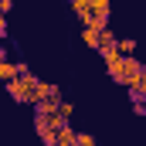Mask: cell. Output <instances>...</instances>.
<instances>
[{
  "label": "cell",
  "instance_id": "obj_3",
  "mask_svg": "<svg viewBox=\"0 0 146 146\" xmlns=\"http://www.w3.org/2000/svg\"><path fill=\"white\" fill-rule=\"evenodd\" d=\"M34 85H37V75H17L10 85H7V92H10V99L14 102H24V106H31V95H34Z\"/></svg>",
  "mask_w": 146,
  "mask_h": 146
},
{
  "label": "cell",
  "instance_id": "obj_12",
  "mask_svg": "<svg viewBox=\"0 0 146 146\" xmlns=\"http://www.w3.org/2000/svg\"><path fill=\"white\" fill-rule=\"evenodd\" d=\"M72 112H75V106H72V102H65V106H61V119L72 122Z\"/></svg>",
  "mask_w": 146,
  "mask_h": 146
},
{
  "label": "cell",
  "instance_id": "obj_6",
  "mask_svg": "<svg viewBox=\"0 0 146 146\" xmlns=\"http://www.w3.org/2000/svg\"><path fill=\"white\" fill-rule=\"evenodd\" d=\"M61 106H65V99H61V95H54V99L41 102V106L34 109V115H61Z\"/></svg>",
  "mask_w": 146,
  "mask_h": 146
},
{
  "label": "cell",
  "instance_id": "obj_11",
  "mask_svg": "<svg viewBox=\"0 0 146 146\" xmlns=\"http://www.w3.org/2000/svg\"><path fill=\"white\" fill-rule=\"evenodd\" d=\"M75 146H95V136H92V133H78Z\"/></svg>",
  "mask_w": 146,
  "mask_h": 146
},
{
  "label": "cell",
  "instance_id": "obj_7",
  "mask_svg": "<svg viewBox=\"0 0 146 146\" xmlns=\"http://www.w3.org/2000/svg\"><path fill=\"white\" fill-rule=\"evenodd\" d=\"M75 139H78V129H75L72 122H65L61 133H58V143H54V146H75Z\"/></svg>",
  "mask_w": 146,
  "mask_h": 146
},
{
  "label": "cell",
  "instance_id": "obj_1",
  "mask_svg": "<svg viewBox=\"0 0 146 146\" xmlns=\"http://www.w3.org/2000/svg\"><path fill=\"white\" fill-rule=\"evenodd\" d=\"M72 10L82 17V27H95V31L109 27V0H75Z\"/></svg>",
  "mask_w": 146,
  "mask_h": 146
},
{
  "label": "cell",
  "instance_id": "obj_10",
  "mask_svg": "<svg viewBox=\"0 0 146 146\" xmlns=\"http://www.w3.org/2000/svg\"><path fill=\"white\" fill-rule=\"evenodd\" d=\"M119 51H122V58H133V51H136V41H133V37H122V41H119Z\"/></svg>",
  "mask_w": 146,
  "mask_h": 146
},
{
  "label": "cell",
  "instance_id": "obj_8",
  "mask_svg": "<svg viewBox=\"0 0 146 146\" xmlns=\"http://www.w3.org/2000/svg\"><path fill=\"white\" fill-rule=\"evenodd\" d=\"M129 99L133 102H146V65H143V75L136 78V85L129 88Z\"/></svg>",
  "mask_w": 146,
  "mask_h": 146
},
{
  "label": "cell",
  "instance_id": "obj_2",
  "mask_svg": "<svg viewBox=\"0 0 146 146\" xmlns=\"http://www.w3.org/2000/svg\"><path fill=\"white\" fill-rule=\"evenodd\" d=\"M61 126H65L61 115H34V129H37V136H41L44 146H54V143H58Z\"/></svg>",
  "mask_w": 146,
  "mask_h": 146
},
{
  "label": "cell",
  "instance_id": "obj_4",
  "mask_svg": "<svg viewBox=\"0 0 146 146\" xmlns=\"http://www.w3.org/2000/svg\"><path fill=\"white\" fill-rule=\"evenodd\" d=\"M139 75H143V61H139V58H122V68H119V75H115L112 82H119L122 88H133Z\"/></svg>",
  "mask_w": 146,
  "mask_h": 146
},
{
  "label": "cell",
  "instance_id": "obj_9",
  "mask_svg": "<svg viewBox=\"0 0 146 146\" xmlns=\"http://www.w3.org/2000/svg\"><path fill=\"white\" fill-rule=\"evenodd\" d=\"M82 41H85L92 51H99V44H102V31H95V27H82Z\"/></svg>",
  "mask_w": 146,
  "mask_h": 146
},
{
  "label": "cell",
  "instance_id": "obj_13",
  "mask_svg": "<svg viewBox=\"0 0 146 146\" xmlns=\"http://www.w3.org/2000/svg\"><path fill=\"white\" fill-rule=\"evenodd\" d=\"M7 34V17H3V14H0V37Z\"/></svg>",
  "mask_w": 146,
  "mask_h": 146
},
{
  "label": "cell",
  "instance_id": "obj_5",
  "mask_svg": "<svg viewBox=\"0 0 146 146\" xmlns=\"http://www.w3.org/2000/svg\"><path fill=\"white\" fill-rule=\"evenodd\" d=\"M54 95H61L58 92V85H51V82H41L37 78V85H34V95H31V106H41V102H48V99H54Z\"/></svg>",
  "mask_w": 146,
  "mask_h": 146
}]
</instances>
